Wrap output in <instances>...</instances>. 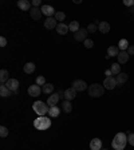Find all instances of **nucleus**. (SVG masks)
<instances>
[{
	"mask_svg": "<svg viewBox=\"0 0 134 150\" xmlns=\"http://www.w3.org/2000/svg\"><path fill=\"white\" fill-rule=\"evenodd\" d=\"M126 142H127V137L125 133H117L114 137L111 146L114 150H124L126 147Z\"/></svg>",
	"mask_w": 134,
	"mask_h": 150,
	"instance_id": "obj_1",
	"label": "nucleus"
},
{
	"mask_svg": "<svg viewBox=\"0 0 134 150\" xmlns=\"http://www.w3.org/2000/svg\"><path fill=\"white\" fill-rule=\"evenodd\" d=\"M34 127L36 130H47L51 127V119L46 115H43V117H39L34 121Z\"/></svg>",
	"mask_w": 134,
	"mask_h": 150,
	"instance_id": "obj_2",
	"label": "nucleus"
},
{
	"mask_svg": "<svg viewBox=\"0 0 134 150\" xmlns=\"http://www.w3.org/2000/svg\"><path fill=\"white\" fill-rule=\"evenodd\" d=\"M32 109H34V111L39 115V117H43V115H46L47 113L50 111V107L47 103L42 101H36L34 105H32Z\"/></svg>",
	"mask_w": 134,
	"mask_h": 150,
	"instance_id": "obj_3",
	"label": "nucleus"
},
{
	"mask_svg": "<svg viewBox=\"0 0 134 150\" xmlns=\"http://www.w3.org/2000/svg\"><path fill=\"white\" fill-rule=\"evenodd\" d=\"M88 94L93 98H99L102 97V94L105 93V87L103 84H98V83H93L91 86H88Z\"/></svg>",
	"mask_w": 134,
	"mask_h": 150,
	"instance_id": "obj_4",
	"label": "nucleus"
},
{
	"mask_svg": "<svg viewBox=\"0 0 134 150\" xmlns=\"http://www.w3.org/2000/svg\"><path fill=\"white\" fill-rule=\"evenodd\" d=\"M6 86L10 88L14 94H16L19 91V80L18 79H14V78H10V79L6 82Z\"/></svg>",
	"mask_w": 134,
	"mask_h": 150,
	"instance_id": "obj_5",
	"label": "nucleus"
},
{
	"mask_svg": "<svg viewBox=\"0 0 134 150\" xmlns=\"http://www.w3.org/2000/svg\"><path fill=\"white\" fill-rule=\"evenodd\" d=\"M115 86H118L115 78H113V77L105 78V80H103V87H105L106 90H113V88H115Z\"/></svg>",
	"mask_w": 134,
	"mask_h": 150,
	"instance_id": "obj_6",
	"label": "nucleus"
},
{
	"mask_svg": "<svg viewBox=\"0 0 134 150\" xmlns=\"http://www.w3.org/2000/svg\"><path fill=\"white\" fill-rule=\"evenodd\" d=\"M40 10H42V14L46 15L47 18H54V16H55V14H57V11L54 10V7L48 6V4H44V6H42V7H40Z\"/></svg>",
	"mask_w": 134,
	"mask_h": 150,
	"instance_id": "obj_7",
	"label": "nucleus"
},
{
	"mask_svg": "<svg viewBox=\"0 0 134 150\" xmlns=\"http://www.w3.org/2000/svg\"><path fill=\"white\" fill-rule=\"evenodd\" d=\"M87 34H88L87 30H85V28H81L79 31L74 34V39H75V40H78V42H85L86 39H87Z\"/></svg>",
	"mask_w": 134,
	"mask_h": 150,
	"instance_id": "obj_8",
	"label": "nucleus"
},
{
	"mask_svg": "<svg viewBox=\"0 0 134 150\" xmlns=\"http://www.w3.org/2000/svg\"><path fill=\"white\" fill-rule=\"evenodd\" d=\"M73 87H74L77 91H85L86 88H87V84H86L85 80L77 79V80H74V82H73Z\"/></svg>",
	"mask_w": 134,
	"mask_h": 150,
	"instance_id": "obj_9",
	"label": "nucleus"
},
{
	"mask_svg": "<svg viewBox=\"0 0 134 150\" xmlns=\"http://www.w3.org/2000/svg\"><path fill=\"white\" fill-rule=\"evenodd\" d=\"M59 99H60V94H58V93H52V94L47 98V105H48L50 107H51V106H57V103L59 102Z\"/></svg>",
	"mask_w": 134,
	"mask_h": 150,
	"instance_id": "obj_10",
	"label": "nucleus"
},
{
	"mask_svg": "<svg viewBox=\"0 0 134 150\" xmlns=\"http://www.w3.org/2000/svg\"><path fill=\"white\" fill-rule=\"evenodd\" d=\"M42 10L39 7H32L31 10H30V16H31L34 20H40V18H42Z\"/></svg>",
	"mask_w": 134,
	"mask_h": 150,
	"instance_id": "obj_11",
	"label": "nucleus"
},
{
	"mask_svg": "<svg viewBox=\"0 0 134 150\" xmlns=\"http://www.w3.org/2000/svg\"><path fill=\"white\" fill-rule=\"evenodd\" d=\"M63 97H64V99H66V101H73V99L77 97V90H75L74 87L67 88V90H64Z\"/></svg>",
	"mask_w": 134,
	"mask_h": 150,
	"instance_id": "obj_12",
	"label": "nucleus"
},
{
	"mask_svg": "<svg viewBox=\"0 0 134 150\" xmlns=\"http://www.w3.org/2000/svg\"><path fill=\"white\" fill-rule=\"evenodd\" d=\"M28 94H30V97H39V95H40V86H38L36 83L30 86Z\"/></svg>",
	"mask_w": 134,
	"mask_h": 150,
	"instance_id": "obj_13",
	"label": "nucleus"
},
{
	"mask_svg": "<svg viewBox=\"0 0 134 150\" xmlns=\"http://www.w3.org/2000/svg\"><path fill=\"white\" fill-rule=\"evenodd\" d=\"M44 27H46L47 30H52V28H57V27H58L57 19H55V18H47L46 21H44Z\"/></svg>",
	"mask_w": 134,
	"mask_h": 150,
	"instance_id": "obj_14",
	"label": "nucleus"
},
{
	"mask_svg": "<svg viewBox=\"0 0 134 150\" xmlns=\"http://www.w3.org/2000/svg\"><path fill=\"white\" fill-rule=\"evenodd\" d=\"M90 149L91 150H101L102 149V141L99 138H94L90 141Z\"/></svg>",
	"mask_w": 134,
	"mask_h": 150,
	"instance_id": "obj_15",
	"label": "nucleus"
},
{
	"mask_svg": "<svg viewBox=\"0 0 134 150\" xmlns=\"http://www.w3.org/2000/svg\"><path fill=\"white\" fill-rule=\"evenodd\" d=\"M129 54H127V51H121L119 54H118V56H117V59H118V63L119 64H125V63L129 60Z\"/></svg>",
	"mask_w": 134,
	"mask_h": 150,
	"instance_id": "obj_16",
	"label": "nucleus"
},
{
	"mask_svg": "<svg viewBox=\"0 0 134 150\" xmlns=\"http://www.w3.org/2000/svg\"><path fill=\"white\" fill-rule=\"evenodd\" d=\"M12 94H14V93H12V91H11L4 83H1V86H0V95H1L3 98H8Z\"/></svg>",
	"mask_w": 134,
	"mask_h": 150,
	"instance_id": "obj_17",
	"label": "nucleus"
},
{
	"mask_svg": "<svg viewBox=\"0 0 134 150\" xmlns=\"http://www.w3.org/2000/svg\"><path fill=\"white\" fill-rule=\"evenodd\" d=\"M18 7L20 8L21 11H30L31 10V3H30L28 0H19L18 1Z\"/></svg>",
	"mask_w": 134,
	"mask_h": 150,
	"instance_id": "obj_18",
	"label": "nucleus"
},
{
	"mask_svg": "<svg viewBox=\"0 0 134 150\" xmlns=\"http://www.w3.org/2000/svg\"><path fill=\"white\" fill-rule=\"evenodd\" d=\"M55 30H57V32L59 34V35H66L67 32L70 31V28H68V26L64 24V23H59V24H58V27L55 28Z\"/></svg>",
	"mask_w": 134,
	"mask_h": 150,
	"instance_id": "obj_19",
	"label": "nucleus"
},
{
	"mask_svg": "<svg viewBox=\"0 0 134 150\" xmlns=\"http://www.w3.org/2000/svg\"><path fill=\"white\" fill-rule=\"evenodd\" d=\"M48 114H50V118H57V117H59V114H60V109L58 107V106H51Z\"/></svg>",
	"mask_w": 134,
	"mask_h": 150,
	"instance_id": "obj_20",
	"label": "nucleus"
},
{
	"mask_svg": "<svg viewBox=\"0 0 134 150\" xmlns=\"http://www.w3.org/2000/svg\"><path fill=\"white\" fill-rule=\"evenodd\" d=\"M98 30L102 32V34H107V32L110 31V24L107 21H101L98 26Z\"/></svg>",
	"mask_w": 134,
	"mask_h": 150,
	"instance_id": "obj_21",
	"label": "nucleus"
},
{
	"mask_svg": "<svg viewBox=\"0 0 134 150\" xmlns=\"http://www.w3.org/2000/svg\"><path fill=\"white\" fill-rule=\"evenodd\" d=\"M115 79H117V83H118V84H124L125 82L129 79V75H127L126 73H121V74H118V75H117Z\"/></svg>",
	"mask_w": 134,
	"mask_h": 150,
	"instance_id": "obj_22",
	"label": "nucleus"
},
{
	"mask_svg": "<svg viewBox=\"0 0 134 150\" xmlns=\"http://www.w3.org/2000/svg\"><path fill=\"white\" fill-rule=\"evenodd\" d=\"M118 54H119L118 46H110L109 48H107V55L109 56H118Z\"/></svg>",
	"mask_w": 134,
	"mask_h": 150,
	"instance_id": "obj_23",
	"label": "nucleus"
},
{
	"mask_svg": "<svg viewBox=\"0 0 134 150\" xmlns=\"http://www.w3.org/2000/svg\"><path fill=\"white\" fill-rule=\"evenodd\" d=\"M23 70H24L26 74H32L34 71H35V64L32 62H28V63H26L24 67H23Z\"/></svg>",
	"mask_w": 134,
	"mask_h": 150,
	"instance_id": "obj_24",
	"label": "nucleus"
},
{
	"mask_svg": "<svg viewBox=\"0 0 134 150\" xmlns=\"http://www.w3.org/2000/svg\"><path fill=\"white\" fill-rule=\"evenodd\" d=\"M42 91L44 93V94L51 95V94H52V91H54V84H51V83H46L44 86H43Z\"/></svg>",
	"mask_w": 134,
	"mask_h": 150,
	"instance_id": "obj_25",
	"label": "nucleus"
},
{
	"mask_svg": "<svg viewBox=\"0 0 134 150\" xmlns=\"http://www.w3.org/2000/svg\"><path fill=\"white\" fill-rule=\"evenodd\" d=\"M68 28H70V31L74 32V34L75 32H78L79 30H81V27H79V21H75V20L71 21L70 24H68Z\"/></svg>",
	"mask_w": 134,
	"mask_h": 150,
	"instance_id": "obj_26",
	"label": "nucleus"
},
{
	"mask_svg": "<svg viewBox=\"0 0 134 150\" xmlns=\"http://www.w3.org/2000/svg\"><path fill=\"white\" fill-rule=\"evenodd\" d=\"M118 48H119L121 51H126V50L129 48V42H127L126 39H121L119 43H118Z\"/></svg>",
	"mask_w": 134,
	"mask_h": 150,
	"instance_id": "obj_27",
	"label": "nucleus"
},
{
	"mask_svg": "<svg viewBox=\"0 0 134 150\" xmlns=\"http://www.w3.org/2000/svg\"><path fill=\"white\" fill-rule=\"evenodd\" d=\"M110 70H111L113 75H118V74H121V64L119 63H113L111 67H110Z\"/></svg>",
	"mask_w": 134,
	"mask_h": 150,
	"instance_id": "obj_28",
	"label": "nucleus"
},
{
	"mask_svg": "<svg viewBox=\"0 0 134 150\" xmlns=\"http://www.w3.org/2000/svg\"><path fill=\"white\" fill-rule=\"evenodd\" d=\"M62 109H63L64 113H71V110H73V105H71L70 101H64L63 103H62Z\"/></svg>",
	"mask_w": 134,
	"mask_h": 150,
	"instance_id": "obj_29",
	"label": "nucleus"
},
{
	"mask_svg": "<svg viewBox=\"0 0 134 150\" xmlns=\"http://www.w3.org/2000/svg\"><path fill=\"white\" fill-rule=\"evenodd\" d=\"M8 75H10V74H8V71L3 68V70L0 71V82H1V83H6V82L10 79V78H8Z\"/></svg>",
	"mask_w": 134,
	"mask_h": 150,
	"instance_id": "obj_30",
	"label": "nucleus"
},
{
	"mask_svg": "<svg viewBox=\"0 0 134 150\" xmlns=\"http://www.w3.org/2000/svg\"><path fill=\"white\" fill-rule=\"evenodd\" d=\"M54 18L57 19V21H60V23H62V21L66 19V14H64V12H62V11H57V14H55V16H54Z\"/></svg>",
	"mask_w": 134,
	"mask_h": 150,
	"instance_id": "obj_31",
	"label": "nucleus"
},
{
	"mask_svg": "<svg viewBox=\"0 0 134 150\" xmlns=\"http://www.w3.org/2000/svg\"><path fill=\"white\" fill-rule=\"evenodd\" d=\"M83 46H85L86 48H93V47H94V40H91V39H86L85 42H83Z\"/></svg>",
	"mask_w": 134,
	"mask_h": 150,
	"instance_id": "obj_32",
	"label": "nucleus"
},
{
	"mask_svg": "<svg viewBox=\"0 0 134 150\" xmlns=\"http://www.w3.org/2000/svg\"><path fill=\"white\" fill-rule=\"evenodd\" d=\"M86 30H87V31L90 32V34H94V32H95L97 30H98V27L95 26V23H91V24H88V26H87V28H86Z\"/></svg>",
	"mask_w": 134,
	"mask_h": 150,
	"instance_id": "obj_33",
	"label": "nucleus"
},
{
	"mask_svg": "<svg viewBox=\"0 0 134 150\" xmlns=\"http://www.w3.org/2000/svg\"><path fill=\"white\" fill-rule=\"evenodd\" d=\"M36 84H38V86H44V84H46V78L42 77V75L36 78Z\"/></svg>",
	"mask_w": 134,
	"mask_h": 150,
	"instance_id": "obj_34",
	"label": "nucleus"
},
{
	"mask_svg": "<svg viewBox=\"0 0 134 150\" xmlns=\"http://www.w3.org/2000/svg\"><path fill=\"white\" fill-rule=\"evenodd\" d=\"M8 135V129L6 126H0V137H7Z\"/></svg>",
	"mask_w": 134,
	"mask_h": 150,
	"instance_id": "obj_35",
	"label": "nucleus"
},
{
	"mask_svg": "<svg viewBox=\"0 0 134 150\" xmlns=\"http://www.w3.org/2000/svg\"><path fill=\"white\" fill-rule=\"evenodd\" d=\"M127 142H129V145L134 146V134H133V133L129 134V137H127Z\"/></svg>",
	"mask_w": 134,
	"mask_h": 150,
	"instance_id": "obj_36",
	"label": "nucleus"
},
{
	"mask_svg": "<svg viewBox=\"0 0 134 150\" xmlns=\"http://www.w3.org/2000/svg\"><path fill=\"white\" fill-rule=\"evenodd\" d=\"M124 4L126 7H134V0H124Z\"/></svg>",
	"mask_w": 134,
	"mask_h": 150,
	"instance_id": "obj_37",
	"label": "nucleus"
},
{
	"mask_svg": "<svg viewBox=\"0 0 134 150\" xmlns=\"http://www.w3.org/2000/svg\"><path fill=\"white\" fill-rule=\"evenodd\" d=\"M0 46H1V47H6V46H7V39L4 38V36L0 38Z\"/></svg>",
	"mask_w": 134,
	"mask_h": 150,
	"instance_id": "obj_38",
	"label": "nucleus"
},
{
	"mask_svg": "<svg viewBox=\"0 0 134 150\" xmlns=\"http://www.w3.org/2000/svg\"><path fill=\"white\" fill-rule=\"evenodd\" d=\"M127 54H129V55H134V46H129V48H127Z\"/></svg>",
	"mask_w": 134,
	"mask_h": 150,
	"instance_id": "obj_39",
	"label": "nucleus"
},
{
	"mask_svg": "<svg viewBox=\"0 0 134 150\" xmlns=\"http://www.w3.org/2000/svg\"><path fill=\"white\" fill-rule=\"evenodd\" d=\"M32 7H39L40 6V0H32Z\"/></svg>",
	"mask_w": 134,
	"mask_h": 150,
	"instance_id": "obj_40",
	"label": "nucleus"
},
{
	"mask_svg": "<svg viewBox=\"0 0 134 150\" xmlns=\"http://www.w3.org/2000/svg\"><path fill=\"white\" fill-rule=\"evenodd\" d=\"M105 74H106V78H109V77H111V75H113L111 70H106V71H105Z\"/></svg>",
	"mask_w": 134,
	"mask_h": 150,
	"instance_id": "obj_41",
	"label": "nucleus"
},
{
	"mask_svg": "<svg viewBox=\"0 0 134 150\" xmlns=\"http://www.w3.org/2000/svg\"><path fill=\"white\" fill-rule=\"evenodd\" d=\"M101 150H107V149H101Z\"/></svg>",
	"mask_w": 134,
	"mask_h": 150,
	"instance_id": "obj_42",
	"label": "nucleus"
},
{
	"mask_svg": "<svg viewBox=\"0 0 134 150\" xmlns=\"http://www.w3.org/2000/svg\"><path fill=\"white\" fill-rule=\"evenodd\" d=\"M133 11H134V10H133Z\"/></svg>",
	"mask_w": 134,
	"mask_h": 150,
	"instance_id": "obj_43",
	"label": "nucleus"
}]
</instances>
